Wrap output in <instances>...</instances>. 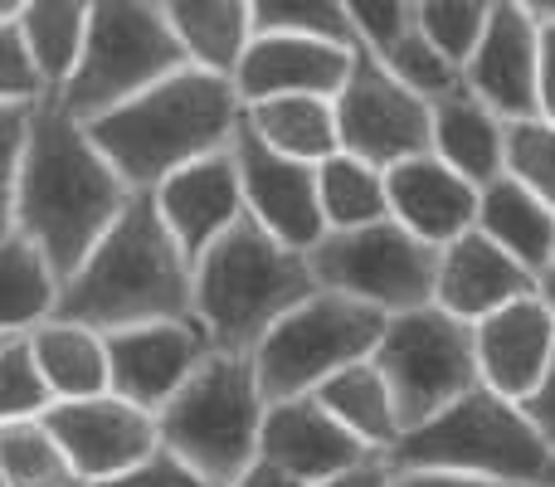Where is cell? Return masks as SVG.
<instances>
[{
  "mask_svg": "<svg viewBox=\"0 0 555 487\" xmlns=\"http://www.w3.org/2000/svg\"><path fill=\"white\" fill-rule=\"evenodd\" d=\"M551 487H555V483H551Z\"/></svg>",
  "mask_w": 555,
  "mask_h": 487,
  "instance_id": "681fc988",
  "label": "cell"
},
{
  "mask_svg": "<svg viewBox=\"0 0 555 487\" xmlns=\"http://www.w3.org/2000/svg\"><path fill=\"white\" fill-rule=\"evenodd\" d=\"M20 15V0H0V20H15Z\"/></svg>",
  "mask_w": 555,
  "mask_h": 487,
  "instance_id": "7dc6e473",
  "label": "cell"
},
{
  "mask_svg": "<svg viewBox=\"0 0 555 487\" xmlns=\"http://www.w3.org/2000/svg\"><path fill=\"white\" fill-rule=\"evenodd\" d=\"M537 297V278L521 264H512L492 240L468 230L463 240L439 248V273H434V307L463 326H478L482 317L502 307Z\"/></svg>",
  "mask_w": 555,
  "mask_h": 487,
  "instance_id": "44dd1931",
  "label": "cell"
},
{
  "mask_svg": "<svg viewBox=\"0 0 555 487\" xmlns=\"http://www.w3.org/2000/svg\"><path fill=\"white\" fill-rule=\"evenodd\" d=\"M385 205L404 234H414L429 248H449L478 225V185L453 176L429 152L385 171Z\"/></svg>",
  "mask_w": 555,
  "mask_h": 487,
  "instance_id": "ffe728a7",
  "label": "cell"
},
{
  "mask_svg": "<svg viewBox=\"0 0 555 487\" xmlns=\"http://www.w3.org/2000/svg\"><path fill=\"white\" fill-rule=\"evenodd\" d=\"M39 98H49V88L39 84V74H35V59H29L25 35H20V15L0 20V103L35 107Z\"/></svg>",
  "mask_w": 555,
  "mask_h": 487,
  "instance_id": "74e56055",
  "label": "cell"
},
{
  "mask_svg": "<svg viewBox=\"0 0 555 487\" xmlns=\"http://www.w3.org/2000/svg\"><path fill=\"white\" fill-rule=\"evenodd\" d=\"M107 346V395L142 414H162L185 381L210 361V342L191 322H152L103 336Z\"/></svg>",
  "mask_w": 555,
  "mask_h": 487,
  "instance_id": "4fadbf2b",
  "label": "cell"
},
{
  "mask_svg": "<svg viewBox=\"0 0 555 487\" xmlns=\"http://www.w3.org/2000/svg\"><path fill=\"white\" fill-rule=\"evenodd\" d=\"M244 103L234 84L201 74V68H181L132 103L83 123V132L127 191L152 195L166 176L215 152H230Z\"/></svg>",
  "mask_w": 555,
  "mask_h": 487,
  "instance_id": "3957f363",
  "label": "cell"
},
{
  "mask_svg": "<svg viewBox=\"0 0 555 487\" xmlns=\"http://www.w3.org/2000/svg\"><path fill=\"white\" fill-rule=\"evenodd\" d=\"M103 487H210V483H205L195 469H185L176 453H166L162 444H156V453H146L137 469H127L122 478H113Z\"/></svg>",
  "mask_w": 555,
  "mask_h": 487,
  "instance_id": "ab89813d",
  "label": "cell"
},
{
  "mask_svg": "<svg viewBox=\"0 0 555 487\" xmlns=\"http://www.w3.org/2000/svg\"><path fill=\"white\" fill-rule=\"evenodd\" d=\"M317 487H390V469L375 459V463H361V469L341 473V478H332V483H317Z\"/></svg>",
  "mask_w": 555,
  "mask_h": 487,
  "instance_id": "ee69618b",
  "label": "cell"
},
{
  "mask_svg": "<svg viewBox=\"0 0 555 487\" xmlns=\"http://www.w3.org/2000/svg\"><path fill=\"white\" fill-rule=\"evenodd\" d=\"M25 342L49 395H54V405L107 395V346L98 332H83V326H68V322H44Z\"/></svg>",
  "mask_w": 555,
  "mask_h": 487,
  "instance_id": "d4e9b609",
  "label": "cell"
},
{
  "mask_svg": "<svg viewBox=\"0 0 555 487\" xmlns=\"http://www.w3.org/2000/svg\"><path fill=\"white\" fill-rule=\"evenodd\" d=\"M44 430L64 449L78 487H103L122 478L127 469H137L146 453H156V420L122 405L117 395L49 405Z\"/></svg>",
  "mask_w": 555,
  "mask_h": 487,
  "instance_id": "5bb4252c",
  "label": "cell"
},
{
  "mask_svg": "<svg viewBox=\"0 0 555 487\" xmlns=\"http://www.w3.org/2000/svg\"><path fill=\"white\" fill-rule=\"evenodd\" d=\"M390 487H507V483L459 478V473H390Z\"/></svg>",
  "mask_w": 555,
  "mask_h": 487,
  "instance_id": "7bdbcfd3",
  "label": "cell"
},
{
  "mask_svg": "<svg viewBox=\"0 0 555 487\" xmlns=\"http://www.w3.org/2000/svg\"><path fill=\"white\" fill-rule=\"evenodd\" d=\"M537 107L541 123L555 127V20L537 29Z\"/></svg>",
  "mask_w": 555,
  "mask_h": 487,
  "instance_id": "b9f144b4",
  "label": "cell"
},
{
  "mask_svg": "<svg viewBox=\"0 0 555 487\" xmlns=\"http://www.w3.org/2000/svg\"><path fill=\"white\" fill-rule=\"evenodd\" d=\"M254 35H297L356 49L346 0H254Z\"/></svg>",
  "mask_w": 555,
  "mask_h": 487,
  "instance_id": "1f68e13d",
  "label": "cell"
},
{
  "mask_svg": "<svg viewBox=\"0 0 555 487\" xmlns=\"http://www.w3.org/2000/svg\"><path fill=\"white\" fill-rule=\"evenodd\" d=\"M259 459L273 463L278 473H287L293 483L317 487L332 483L341 473L375 463V453L361 439L341 430L322 405L307 395V400H287L263 410V434H259Z\"/></svg>",
  "mask_w": 555,
  "mask_h": 487,
  "instance_id": "2e32d148",
  "label": "cell"
},
{
  "mask_svg": "<svg viewBox=\"0 0 555 487\" xmlns=\"http://www.w3.org/2000/svg\"><path fill=\"white\" fill-rule=\"evenodd\" d=\"M230 156H234V171H240L244 215L283 248L312 254L326 240V220H322V205H317V166L287 162V156L269 152L244 127V117L234 127Z\"/></svg>",
  "mask_w": 555,
  "mask_h": 487,
  "instance_id": "7c38bea8",
  "label": "cell"
},
{
  "mask_svg": "<svg viewBox=\"0 0 555 487\" xmlns=\"http://www.w3.org/2000/svg\"><path fill=\"white\" fill-rule=\"evenodd\" d=\"M181 68L185 54L166 25V5H156V0H98V5H88V39L78 68L54 98L74 123H93V117L132 103Z\"/></svg>",
  "mask_w": 555,
  "mask_h": 487,
  "instance_id": "52a82bcc",
  "label": "cell"
},
{
  "mask_svg": "<svg viewBox=\"0 0 555 487\" xmlns=\"http://www.w3.org/2000/svg\"><path fill=\"white\" fill-rule=\"evenodd\" d=\"M371 366L380 371L385 390L395 400L400 430L434 420L478 390V356H473V326L443 317L439 307H414V312L385 317V332L371 351Z\"/></svg>",
  "mask_w": 555,
  "mask_h": 487,
  "instance_id": "9c48e42d",
  "label": "cell"
},
{
  "mask_svg": "<svg viewBox=\"0 0 555 487\" xmlns=\"http://www.w3.org/2000/svg\"><path fill=\"white\" fill-rule=\"evenodd\" d=\"M25 132H29V107L0 103V240L15 234V181H20Z\"/></svg>",
  "mask_w": 555,
  "mask_h": 487,
  "instance_id": "f35d334b",
  "label": "cell"
},
{
  "mask_svg": "<svg viewBox=\"0 0 555 487\" xmlns=\"http://www.w3.org/2000/svg\"><path fill=\"white\" fill-rule=\"evenodd\" d=\"M380 64H385V74H390L400 88H410L420 103H439V98L463 93V68H453L420 29H410Z\"/></svg>",
  "mask_w": 555,
  "mask_h": 487,
  "instance_id": "836d02e7",
  "label": "cell"
},
{
  "mask_svg": "<svg viewBox=\"0 0 555 487\" xmlns=\"http://www.w3.org/2000/svg\"><path fill=\"white\" fill-rule=\"evenodd\" d=\"M414 5L420 0H346L356 49H365L371 59H385L414 29Z\"/></svg>",
  "mask_w": 555,
  "mask_h": 487,
  "instance_id": "8d00e7d4",
  "label": "cell"
},
{
  "mask_svg": "<svg viewBox=\"0 0 555 487\" xmlns=\"http://www.w3.org/2000/svg\"><path fill=\"white\" fill-rule=\"evenodd\" d=\"M521 414L531 420V430L541 434V444L551 449V459H555V356H551V366H546V375H541V385L521 400Z\"/></svg>",
  "mask_w": 555,
  "mask_h": 487,
  "instance_id": "60d3db41",
  "label": "cell"
},
{
  "mask_svg": "<svg viewBox=\"0 0 555 487\" xmlns=\"http://www.w3.org/2000/svg\"><path fill=\"white\" fill-rule=\"evenodd\" d=\"M152 205L162 215L166 234L176 240V248L185 254V264L205 254L215 240L234 230L244 220V191H240V171H234L230 152H215L205 162L185 166V171L166 176L152 191Z\"/></svg>",
  "mask_w": 555,
  "mask_h": 487,
  "instance_id": "e0dca14e",
  "label": "cell"
},
{
  "mask_svg": "<svg viewBox=\"0 0 555 487\" xmlns=\"http://www.w3.org/2000/svg\"><path fill=\"white\" fill-rule=\"evenodd\" d=\"M312 293L307 254L269 240L249 215L191 264V317L220 356H254L269 326Z\"/></svg>",
  "mask_w": 555,
  "mask_h": 487,
  "instance_id": "277c9868",
  "label": "cell"
},
{
  "mask_svg": "<svg viewBox=\"0 0 555 487\" xmlns=\"http://www.w3.org/2000/svg\"><path fill=\"white\" fill-rule=\"evenodd\" d=\"M0 478L5 487H78L44 420L0 424Z\"/></svg>",
  "mask_w": 555,
  "mask_h": 487,
  "instance_id": "4dcf8cb0",
  "label": "cell"
},
{
  "mask_svg": "<svg viewBox=\"0 0 555 487\" xmlns=\"http://www.w3.org/2000/svg\"><path fill=\"white\" fill-rule=\"evenodd\" d=\"M54 303L59 278L44 264V254L20 234H5L0 240V342L29 336L35 326L54 322Z\"/></svg>",
  "mask_w": 555,
  "mask_h": 487,
  "instance_id": "83f0119b",
  "label": "cell"
},
{
  "mask_svg": "<svg viewBox=\"0 0 555 487\" xmlns=\"http://www.w3.org/2000/svg\"><path fill=\"white\" fill-rule=\"evenodd\" d=\"M312 400L322 405V410L332 414L346 434H351V439H361L375 459H385V453L400 444V434H404L390 390H385L380 371H375L371 361H356V366H346V371H336L332 381L312 395Z\"/></svg>",
  "mask_w": 555,
  "mask_h": 487,
  "instance_id": "484cf974",
  "label": "cell"
},
{
  "mask_svg": "<svg viewBox=\"0 0 555 487\" xmlns=\"http://www.w3.org/2000/svg\"><path fill=\"white\" fill-rule=\"evenodd\" d=\"M244 127L287 162L322 166L326 156H336L332 98H269L244 107Z\"/></svg>",
  "mask_w": 555,
  "mask_h": 487,
  "instance_id": "4316f807",
  "label": "cell"
},
{
  "mask_svg": "<svg viewBox=\"0 0 555 487\" xmlns=\"http://www.w3.org/2000/svg\"><path fill=\"white\" fill-rule=\"evenodd\" d=\"M54 395H49L44 375H39L35 356H29L25 336H5L0 342V424L20 420H44Z\"/></svg>",
  "mask_w": 555,
  "mask_h": 487,
  "instance_id": "e575fe53",
  "label": "cell"
},
{
  "mask_svg": "<svg viewBox=\"0 0 555 487\" xmlns=\"http://www.w3.org/2000/svg\"><path fill=\"white\" fill-rule=\"evenodd\" d=\"M492 0H420L414 5V29L449 59L453 68H463L478 49L482 29H488Z\"/></svg>",
  "mask_w": 555,
  "mask_h": 487,
  "instance_id": "d6a6232c",
  "label": "cell"
},
{
  "mask_svg": "<svg viewBox=\"0 0 555 487\" xmlns=\"http://www.w3.org/2000/svg\"><path fill=\"white\" fill-rule=\"evenodd\" d=\"M473 356L482 390L521 405L555 356V317L541 307V297H521L473 326Z\"/></svg>",
  "mask_w": 555,
  "mask_h": 487,
  "instance_id": "d6986e66",
  "label": "cell"
},
{
  "mask_svg": "<svg viewBox=\"0 0 555 487\" xmlns=\"http://www.w3.org/2000/svg\"><path fill=\"white\" fill-rule=\"evenodd\" d=\"M166 25L185 54V68H201L230 84L254 39L249 0H166Z\"/></svg>",
  "mask_w": 555,
  "mask_h": 487,
  "instance_id": "603a6c76",
  "label": "cell"
},
{
  "mask_svg": "<svg viewBox=\"0 0 555 487\" xmlns=\"http://www.w3.org/2000/svg\"><path fill=\"white\" fill-rule=\"evenodd\" d=\"M390 473H459V478H488L507 487H551L555 459L521 414V405L492 390H468L439 410L434 420L414 424L385 453Z\"/></svg>",
  "mask_w": 555,
  "mask_h": 487,
  "instance_id": "5b68a950",
  "label": "cell"
},
{
  "mask_svg": "<svg viewBox=\"0 0 555 487\" xmlns=\"http://www.w3.org/2000/svg\"><path fill=\"white\" fill-rule=\"evenodd\" d=\"M307 268L322 293H341L351 303L375 307L380 317H400L434 303L439 248L420 244L395 220H380L365 230L326 234L307 254Z\"/></svg>",
  "mask_w": 555,
  "mask_h": 487,
  "instance_id": "30bf717a",
  "label": "cell"
},
{
  "mask_svg": "<svg viewBox=\"0 0 555 487\" xmlns=\"http://www.w3.org/2000/svg\"><path fill=\"white\" fill-rule=\"evenodd\" d=\"M429 156H439L453 176L482 191L507 176V123H498L468 93L439 98L429 103Z\"/></svg>",
  "mask_w": 555,
  "mask_h": 487,
  "instance_id": "7402d4cb",
  "label": "cell"
},
{
  "mask_svg": "<svg viewBox=\"0 0 555 487\" xmlns=\"http://www.w3.org/2000/svg\"><path fill=\"white\" fill-rule=\"evenodd\" d=\"M537 297H541V307L555 317V258H551V268L537 278Z\"/></svg>",
  "mask_w": 555,
  "mask_h": 487,
  "instance_id": "bcb514c9",
  "label": "cell"
},
{
  "mask_svg": "<svg viewBox=\"0 0 555 487\" xmlns=\"http://www.w3.org/2000/svg\"><path fill=\"white\" fill-rule=\"evenodd\" d=\"M332 117L336 152L356 156L375 171H390V166L429 152V103H420L410 88L395 84L380 59H371L365 49L351 54V74H346L341 93L332 98Z\"/></svg>",
  "mask_w": 555,
  "mask_h": 487,
  "instance_id": "8fae6325",
  "label": "cell"
},
{
  "mask_svg": "<svg viewBox=\"0 0 555 487\" xmlns=\"http://www.w3.org/2000/svg\"><path fill=\"white\" fill-rule=\"evenodd\" d=\"M507 176L527 185L541 205L555 215V127L531 117V123L507 127Z\"/></svg>",
  "mask_w": 555,
  "mask_h": 487,
  "instance_id": "d590c367",
  "label": "cell"
},
{
  "mask_svg": "<svg viewBox=\"0 0 555 487\" xmlns=\"http://www.w3.org/2000/svg\"><path fill=\"white\" fill-rule=\"evenodd\" d=\"M380 332H385V317L375 307L317 287L307 303H297L254 346L249 366H254V385H259L263 405L307 400L336 371H346L356 361H371Z\"/></svg>",
  "mask_w": 555,
  "mask_h": 487,
  "instance_id": "ba28073f",
  "label": "cell"
},
{
  "mask_svg": "<svg viewBox=\"0 0 555 487\" xmlns=\"http://www.w3.org/2000/svg\"><path fill=\"white\" fill-rule=\"evenodd\" d=\"M473 230L498 244L531 278L546 273L555 258V215L512 176H498L492 185L478 191V225Z\"/></svg>",
  "mask_w": 555,
  "mask_h": 487,
  "instance_id": "cb8c5ba5",
  "label": "cell"
},
{
  "mask_svg": "<svg viewBox=\"0 0 555 487\" xmlns=\"http://www.w3.org/2000/svg\"><path fill=\"white\" fill-rule=\"evenodd\" d=\"M463 93L478 98L498 123H531L537 107V25L521 0H492L473 59L463 64Z\"/></svg>",
  "mask_w": 555,
  "mask_h": 487,
  "instance_id": "9a60e30c",
  "label": "cell"
},
{
  "mask_svg": "<svg viewBox=\"0 0 555 487\" xmlns=\"http://www.w3.org/2000/svg\"><path fill=\"white\" fill-rule=\"evenodd\" d=\"M230 487H302V483H293V478H287V473H278L273 463L254 459L249 469H244V473H240V478H234Z\"/></svg>",
  "mask_w": 555,
  "mask_h": 487,
  "instance_id": "f6af8a7d",
  "label": "cell"
},
{
  "mask_svg": "<svg viewBox=\"0 0 555 487\" xmlns=\"http://www.w3.org/2000/svg\"><path fill=\"white\" fill-rule=\"evenodd\" d=\"M351 54L356 49L322 44V39L254 35L230 84L244 107L269 98H336L351 74Z\"/></svg>",
  "mask_w": 555,
  "mask_h": 487,
  "instance_id": "ac0fdd59",
  "label": "cell"
},
{
  "mask_svg": "<svg viewBox=\"0 0 555 487\" xmlns=\"http://www.w3.org/2000/svg\"><path fill=\"white\" fill-rule=\"evenodd\" d=\"M20 35L35 59V74L49 93L74 78L78 54L88 39V5L83 0H25L20 5Z\"/></svg>",
  "mask_w": 555,
  "mask_h": 487,
  "instance_id": "f1b7e54d",
  "label": "cell"
},
{
  "mask_svg": "<svg viewBox=\"0 0 555 487\" xmlns=\"http://www.w3.org/2000/svg\"><path fill=\"white\" fill-rule=\"evenodd\" d=\"M0 487H5V478H0Z\"/></svg>",
  "mask_w": 555,
  "mask_h": 487,
  "instance_id": "c3c4849f",
  "label": "cell"
},
{
  "mask_svg": "<svg viewBox=\"0 0 555 487\" xmlns=\"http://www.w3.org/2000/svg\"><path fill=\"white\" fill-rule=\"evenodd\" d=\"M263 395L254 385L249 356H220L176 390V400L156 414V444L195 469L210 487H230L259 459L263 434Z\"/></svg>",
  "mask_w": 555,
  "mask_h": 487,
  "instance_id": "8992f818",
  "label": "cell"
},
{
  "mask_svg": "<svg viewBox=\"0 0 555 487\" xmlns=\"http://www.w3.org/2000/svg\"><path fill=\"white\" fill-rule=\"evenodd\" d=\"M54 322L98 336L152 322H191V264L166 234L152 195H132L78 273L59 283Z\"/></svg>",
  "mask_w": 555,
  "mask_h": 487,
  "instance_id": "7a4b0ae2",
  "label": "cell"
},
{
  "mask_svg": "<svg viewBox=\"0 0 555 487\" xmlns=\"http://www.w3.org/2000/svg\"><path fill=\"white\" fill-rule=\"evenodd\" d=\"M127 201L132 191L98 156L83 123H74L54 93L39 98L29 107V132L20 152L15 234L44 254L59 283L78 273V264L113 230Z\"/></svg>",
  "mask_w": 555,
  "mask_h": 487,
  "instance_id": "6da1fadb",
  "label": "cell"
},
{
  "mask_svg": "<svg viewBox=\"0 0 555 487\" xmlns=\"http://www.w3.org/2000/svg\"><path fill=\"white\" fill-rule=\"evenodd\" d=\"M317 205H322L326 234L341 230H365V225L390 220L385 205V171L356 162V156L336 152L317 166Z\"/></svg>",
  "mask_w": 555,
  "mask_h": 487,
  "instance_id": "f546056e",
  "label": "cell"
}]
</instances>
